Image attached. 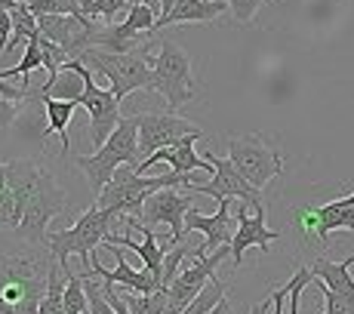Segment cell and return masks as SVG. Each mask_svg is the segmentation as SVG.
Returning <instances> with one entry per match:
<instances>
[{
    "mask_svg": "<svg viewBox=\"0 0 354 314\" xmlns=\"http://www.w3.org/2000/svg\"><path fill=\"white\" fill-rule=\"evenodd\" d=\"M142 40H145V37L127 31L124 22H120V25H105L102 31H96V46H93V50H105V53H139L142 50Z\"/></svg>",
    "mask_w": 354,
    "mask_h": 314,
    "instance_id": "cell-22",
    "label": "cell"
},
{
    "mask_svg": "<svg viewBox=\"0 0 354 314\" xmlns=\"http://www.w3.org/2000/svg\"><path fill=\"white\" fill-rule=\"evenodd\" d=\"M351 265H354V256H348L345 262H330L326 256H317L315 265H311V271H315V277L326 286V290L339 293V296H345V299H354Z\"/></svg>",
    "mask_w": 354,
    "mask_h": 314,
    "instance_id": "cell-20",
    "label": "cell"
},
{
    "mask_svg": "<svg viewBox=\"0 0 354 314\" xmlns=\"http://www.w3.org/2000/svg\"><path fill=\"white\" fill-rule=\"evenodd\" d=\"M77 167L86 173V182H90L93 201L102 194V188L114 179L120 167H139L142 163V151H139V124L136 118H124L120 127L111 133V139L93 154H77L74 157Z\"/></svg>",
    "mask_w": 354,
    "mask_h": 314,
    "instance_id": "cell-2",
    "label": "cell"
},
{
    "mask_svg": "<svg viewBox=\"0 0 354 314\" xmlns=\"http://www.w3.org/2000/svg\"><path fill=\"white\" fill-rule=\"evenodd\" d=\"M6 191V163L0 160V194H3Z\"/></svg>",
    "mask_w": 354,
    "mask_h": 314,
    "instance_id": "cell-39",
    "label": "cell"
},
{
    "mask_svg": "<svg viewBox=\"0 0 354 314\" xmlns=\"http://www.w3.org/2000/svg\"><path fill=\"white\" fill-rule=\"evenodd\" d=\"M342 228H345V231H351V228H354V210H351L348 216H345V225H342Z\"/></svg>",
    "mask_w": 354,
    "mask_h": 314,
    "instance_id": "cell-40",
    "label": "cell"
},
{
    "mask_svg": "<svg viewBox=\"0 0 354 314\" xmlns=\"http://www.w3.org/2000/svg\"><path fill=\"white\" fill-rule=\"evenodd\" d=\"M68 71H74L80 77V95H77V105H84L86 111H90V142L93 148L105 145L108 139H111V133L120 127V102L118 95H114L111 90H102V86H96V80H93V71L86 68L80 59H74V62L65 65Z\"/></svg>",
    "mask_w": 354,
    "mask_h": 314,
    "instance_id": "cell-7",
    "label": "cell"
},
{
    "mask_svg": "<svg viewBox=\"0 0 354 314\" xmlns=\"http://www.w3.org/2000/svg\"><path fill=\"white\" fill-rule=\"evenodd\" d=\"M44 65V50H40V37H34L25 44L22 50V59H19V65L12 68H0V74H3V80H12V77H22V84L28 80V74L34 71V68Z\"/></svg>",
    "mask_w": 354,
    "mask_h": 314,
    "instance_id": "cell-24",
    "label": "cell"
},
{
    "mask_svg": "<svg viewBox=\"0 0 354 314\" xmlns=\"http://www.w3.org/2000/svg\"><path fill=\"white\" fill-rule=\"evenodd\" d=\"M84 290H86V299H90V314H118L114 305L108 302L105 286H99L90 275H84Z\"/></svg>",
    "mask_w": 354,
    "mask_h": 314,
    "instance_id": "cell-30",
    "label": "cell"
},
{
    "mask_svg": "<svg viewBox=\"0 0 354 314\" xmlns=\"http://www.w3.org/2000/svg\"><path fill=\"white\" fill-rule=\"evenodd\" d=\"M192 176H139L133 167L118 169L114 179L102 188V194L96 197V207L99 210H114V213L124 219V216H136L139 219L142 210H145L148 197L158 194L163 188H179V185H192Z\"/></svg>",
    "mask_w": 354,
    "mask_h": 314,
    "instance_id": "cell-4",
    "label": "cell"
},
{
    "mask_svg": "<svg viewBox=\"0 0 354 314\" xmlns=\"http://www.w3.org/2000/svg\"><path fill=\"white\" fill-rule=\"evenodd\" d=\"M129 314H163L167 311V290H158L151 296H139V293H127L124 296Z\"/></svg>",
    "mask_w": 354,
    "mask_h": 314,
    "instance_id": "cell-26",
    "label": "cell"
},
{
    "mask_svg": "<svg viewBox=\"0 0 354 314\" xmlns=\"http://www.w3.org/2000/svg\"><path fill=\"white\" fill-rule=\"evenodd\" d=\"M351 210H354V194L339 197V201H330V203H324V207H317V210H305V213H299V228L315 231L317 241L326 247L330 234L342 228L345 216H348Z\"/></svg>",
    "mask_w": 354,
    "mask_h": 314,
    "instance_id": "cell-18",
    "label": "cell"
},
{
    "mask_svg": "<svg viewBox=\"0 0 354 314\" xmlns=\"http://www.w3.org/2000/svg\"><path fill=\"white\" fill-rule=\"evenodd\" d=\"M290 296L287 284L281 286V290H271V308H274V314H283V299Z\"/></svg>",
    "mask_w": 354,
    "mask_h": 314,
    "instance_id": "cell-35",
    "label": "cell"
},
{
    "mask_svg": "<svg viewBox=\"0 0 354 314\" xmlns=\"http://www.w3.org/2000/svg\"><path fill=\"white\" fill-rule=\"evenodd\" d=\"M154 68V90L167 99L169 111L188 105L194 99V71H192V53L173 40H160L158 53L151 56Z\"/></svg>",
    "mask_w": 354,
    "mask_h": 314,
    "instance_id": "cell-6",
    "label": "cell"
},
{
    "mask_svg": "<svg viewBox=\"0 0 354 314\" xmlns=\"http://www.w3.org/2000/svg\"><path fill=\"white\" fill-rule=\"evenodd\" d=\"M40 99H44V111H46V127H44V142L50 133H56L59 139H62V151L68 154L71 151V139H68V127H71L74 120V111H77V102H65V99H53V95H44L37 93Z\"/></svg>",
    "mask_w": 354,
    "mask_h": 314,
    "instance_id": "cell-21",
    "label": "cell"
},
{
    "mask_svg": "<svg viewBox=\"0 0 354 314\" xmlns=\"http://www.w3.org/2000/svg\"><path fill=\"white\" fill-rule=\"evenodd\" d=\"M68 286H65V314H84L90 311V299L84 290V275H74L71 268L65 271Z\"/></svg>",
    "mask_w": 354,
    "mask_h": 314,
    "instance_id": "cell-25",
    "label": "cell"
},
{
    "mask_svg": "<svg viewBox=\"0 0 354 314\" xmlns=\"http://www.w3.org/2000/svg\"><path fill=\"white\" fill-rule=\"evenodd\" d=\"M129 3H145V6H151V10L160 16V0H129Z\"/></svg>",
    "mask_w": 354,
    "mask_h": 314,
    "instance_id": "cell-38",
    "label": "cell"
},
{
    "mask_svg": "<svg viewBox=\"0 0 354 314\" xmlns=\"http://www.w3.org/2000/svg\"><path fill=\"white\" fill-rule=\"evenodd\" d=\"M228 256H231V247H222V250L209 252V256H201V259L192 256V265H188V268H182L179 277L169 284V290H167V311H163V314H185V308L194 302L197 296H201L203 286L216 277L219 262H222V259H228Z\"/></svg>",
    "mask_w": 354,
    "mask_h": 314,
    "instance_id": "cell-11",
    "label": "cell"
},
{
    "mask_svg": "<svg viewBox=\"0 0 354 314\" xmlns=\"http://www.w3.org/2000/svg\"><path fill=\"white\" fill-rule=\"evenodd\" d=\"M207 160L213 163V179L209 182H192V191L197 194H207V197H216V201H231V197H237L241 203H250L253 210H265V197L262 191L253 188L247 179H243L241 173L234 169V163L228 160V157H216L213 151H207Z\"/></svg>",
    "mask_w": 354,
    "mask_h": 314,
    "instance_id": "cell-12",
    "label": "cell"
},
{
    "mask_svg": "<svg viewBox=\"0 0 354 314\" xmlns=\"http://www.w3.org/2000/svg\"><path fill=\"white\" fill-rule=\"evenodd\" d=\"M12 16V37H19V40H34V37H40V25H37V16L28 10V6L19 0V6L10 12Z\"/></svg>",
    "mask_w": 354,
    "mask_h": 314,
    "instance_id": "cell-27",
    "label": "cell"
},
{
    "mask_svg": "<svg viewBox=\"0 0 354 314\" xmlns=\"http://www.w3.org/2000/svg\"><path fill=\"white\" fill-rule=\"evenodd\" d=\"M53 265L50 250H28L0 256V296L16 314H37L46 296V275Z\"/></svg>",
    "mask_w": 354,
    "mask_h": 314,
    "instance_id": "cell-1",
    "label": "cell"
},
{
    "mask_svg": "<svg viewBox=\"0 0 354 314\" xmlns=\"http://www.w3.org/2000/svg\"><path fill=\"white\" fill-rule=\"evenodd\" d=\"M182 0H160V16L158 19H163V16H169V12L176 10V6H179Z\"/></svg>",
    "mask_w": 354,
    "mask_h": 314,
    "instance_id": "cell-36",
    "label": "cell"
},
{
    "mask_svg": "<svg viewBox=\"0 0 354 314\" xmlns=\"http://www.w3.org/2000/svg\"><path fill=\"white\" fill-rule=\"evenodd\" d=\"M65 286H68V277H65V268L53 259L50 265V275H46V296L40 299V314H65Z\"/></svg>",
    "mask_w": 354,
    "mask_h": 314,
    "instance_id": "cell-23",
    "label": "cell"
},
{
    "mask_svg": "<svg viewBox=\"0 0 354 314\" xmlns=\"http://www.w3.org/2000/svg\"><path fill=\"white\" fill-rule=\"evenodd\" d=\"M19 102H10V99H3L0 95V133H6V129L12 127V120H16V114H19Z\"/></svg>",
    "mask_w": 354,
    "mask_h": 314,
    "instance_id": "cell-33",
    "label": "cell"
},
{
    "mask_svg": "<svg viewBox=\"0 0 354 314\" xmlns=\"http://www.w3.org/2000/svg\"><path fill=\"white\" fill-rule=\"evenodd\" d=\"M136 124H139V151H142V160L151 157L154 151L160 148H169L176 142L188 139V136H197L201 139L203 129L194 127L192 120L179 118L173 111H145V114H133Z\"/></svg>",
    "mask_w": 354,
    "mask_h": 314,
    "instance_id": "cell-10",
    "label": "cell"
},
{
    "mask_svg": "<svg viewBox=\"0 0 354 314\" xmlns=\"http://www.w3.org/2000/svg\"><path fill=\"white\" fill-rule=\"evenodd\" d=\"M105 247L114 252V259H118V265H114V268H102L99 259L93 256V271H96V275H102V281H105V284L127 286L129 293H139V296H151V293L160 290V281H158V277H154L148 268L136 271L133 265H127L124 252H120L118 247H111V243H105Z\"/></svg>",
    "mask_w": 354,
    "mask_h": 314,
    "instance_id": "cell-17",
    "label": "cell"
},
{
    "mask_svg": "<svg viewBox=\"0 0 354 314\" xmlns=\"http://www.w3.org/2000/svg\"><path fill=\"white\" fill-rule=\"evenodd\" d=\"M90 71H99L108 77V90L124 102L136 90H154V68L148 50L142 53H105V50H90L80 59Z\"/></svg>",
    "mask_w": 354,
    "mask_h": 314,
    "instance_id": "cell-5",
    "label": "cell"
},
{
    "mask_svg": "<svg viewBox=\"0 0 354 314\" xmlns=\"http://www.w3.org/2000/svg\"><path fill=\"white\" fill-rule=\"evenodd\" d=\"M114 222H124V219H120L114 210H99L96 203H93L86 213L77 216L74 225H68L62 231H53V234L46 237V247H50L53 259H56L65 271H68V256H77L80 262H84V268L93 275L90 252H96L99 243H105V237L111 234Z\"/></svg>",
    "mask_w": 354,
    "mask_h": 314,
    "instance_id": "cell-3",
    "label": "cell"
},
{
    "mask_svg": "<svg viewBox=\"0 0 354 314\" xmlns=\"http://www.w3.org/2000/svg\"><path fill=\"white\" fill-rule=\"evenodd\" d=\"M120 10H129V0H93V12H90V19L102 16L105 22H111V19L118 16Z\"/></svg>",
    "mask_w": 354,
    "mask_h": 314,
    "instance_id": "cell-32",
    "label": "cell"
},
{
    "mask_svg": "<svg viewBox=\"0 0 354 314\" xmlns=\"http://www.w3.org/2000/svg\"><path fill=\"white\" fill-rule=\"evenodd\" d=\"M228 10L225 0H182L169 16L158 19V28H169V25H185V22H216L222 12Z\"/></svg>",
    "mask_w": 354,
    "mask_h": 314,
    "instance_id": "cell-19",
    "label": "cell"
},
{
    "mask_svg": "<svg viewBox=\"0 0 354 314\" xmlns=\"http://www.w3.org/2000/svg\"><path fill=\"white\" fill-rule=\"evenodd\" d=\"M228 3V10H231V16H234V22H241V25H250L256 19V12L262 10L268 0H225Z\"/></svg>",
    "mask_w": 354,
    "mask_h": 314,
    "instance_id": "cell-31",
    "label": "cell"
},
{
    "mask_svg": "<svg viewBox=\"0 0 354 314\" xmlns=\"http://www.w3.org/2000/svg\"><path fill=\"white\" fill-rule=\"evenodd\" d=\"M194 142H197V136H188V139L176 142V145L160 148V151H154L151 157H145V160H142L139 167H136V173L145 176V173H148V167H154V163L167 160L169 167H173V173H176V176H188V173H194V169H203V173L213 176V173H216L213 163H209L207 157H201V154L194 151Z\"/></svg>",
    "mask_w": 354,
    "mask_h": 314,
    "instance_id": "cell-16",
    "label": "cell"
},
{
    "mask_svg": "<svg viewBox=\"0 0 354 314\" xmlns=\"http://www.w3.org/2000/svg\"><path fill=\"white\" fill-rule=\"evenodd\" d=\"M22 225V207H19V197L10 188L0 194V228H12L16 231Z\"/></svg>",
    "mask_w": 354,
    "mask_h": 314,
    "instance_id": "cell-29",
    "label": "cell"
},
{
    "mask_svg": "<svg viewBox=\"0 0 354 314\" xmlns=\"http://www.w3.org/2000/svg\"><path fill=\"white\" fill-rule=\"evenodd\" d=\"M0 95H3V99H10V102H19V105L28 99V93L19 90V86H12L10 80H3V74H0Z\"/></svg>",
    "mask_w": 354,
    "mask_h": 314,
    "instance_id": "cell-34",
    "label": "cell"
},
{
    "mask_svg": "<svg viewBox=\"0 0 354 314\" xmlns=\"http://www.w3.org/2000/svg\"><path fill=\"white\" fill-rule=\"evenodd\" d=\"M222 299H225V284H222L219 277H213V281L201 290V296H197L194 302L185 308V314H209L216 305L222 302Z\"/></svg>",
    "mask_w": 354,
    "mask_h": 314,
    "instance_id": "cell-28",
    "label": "cell"
},
{
    "mask_svg": "<svg viewBox=\"0 0 354 314\" xmlns=\"http://www.w3.org/2000/svg\"><path fill=\"white\" fill-rule=\"evenodd\" d=\"M188 210H194L192 207V197L188 194H179L176 188H163L158 191V194H151L148 197V203H145V210H142V216H139V222L142 225H169V243H176L179 247L182 241H185V216H188Z\"/></svg>",
    "mask_w": 354,
    "mask_h": 314,
    "instance_id": "cell-13",
    "label": "cell"
},
{
    "mask_svg": "<svg viewBox=\"0 0 354 314\" xmlns=\"http://www.w3.org/2000/svg\"><path fill=\"white\" fill-rule=\"evenodd\" d=\"M185 231H201L203 234V243L192 250V256H197V259L209 256V252H216L222 247H231L234 231H237V219L231 216V201H222L213 216H203V213H197V210H188Z\"/></svg>",
    "mask_w": 354,
    "mask_h": 314,
    "instance_id": "cell-14",
    "label": "cell"
},
{
    "mask_svg": "<svg viewBox=\"0 0 354 314\" xmlns=\"http://www.w3.org/2000/svg\"><path fill=\"white\" fill-rule=\"evenodd\" d=\"M65 207H68V194L56 185V179L46 173L44 179H40L37 191L31 194L28 207H25L22 225L16 228V234L22 237V241L34 243V247H40V243L50 237V234H46V225L56 219L59 213H65Z\"/></svg>",
    "mask_w": 354,
    "mask_h": 314,
    "instance_id": "cell-9",
    "label": "cell"
},
{
    "mask_svg": "<svg viewBox=\"0 0 354 314\" xmlns=\"http://www.w3.org/2000/svg\"><path fill=\"white\" fill-rule=\"evenodd\" d=\"M228 160L234 169L250 182L253 188L262 191L271 179L283 173V157L277 148H271L259 133L250 136H231L228 139Z\"/></svg>",
    "mask_w": 354,
    "mask_h": 314,
    "instance_id": "cell-8",
    "label": "cell"
},
{
    "mask_svg": "<svg viewBox=\"0 0 354 314\" xmlns=\"http://www.w3.org/2000/svg\"><path fill=\"white\" fill-rule=\"evenodd\" d=\"M237 219V231H234V241H231V262H234V268H241L243 262V252L250 247H259V250H268L271 243L281 237V231L268 228V222H265V210H253V216L247 213V207H237L234 213Z\"/></svg>",
    "mask_w": 354,
    "mask_h": 314,
    "instance_id": "cell-15",
    "label": "cell"
},
{
    "mask_svg": "<svg viewBox=\"0 0 354 314\" xmlns=\"http://www.w3.org/2000/svg\"><path fill=\"white\" fill-rule=\"evenodd\" d=\"M209 314H234V308H231V302H228V296H225V299H222V302H219V305H216V308H213V311H209Z\"/></svg>",
    "mask_w": 354,
    "mask_h": 314,
    "instance_id": "cell-37",
    "label": "cell"
}]
</instances>
